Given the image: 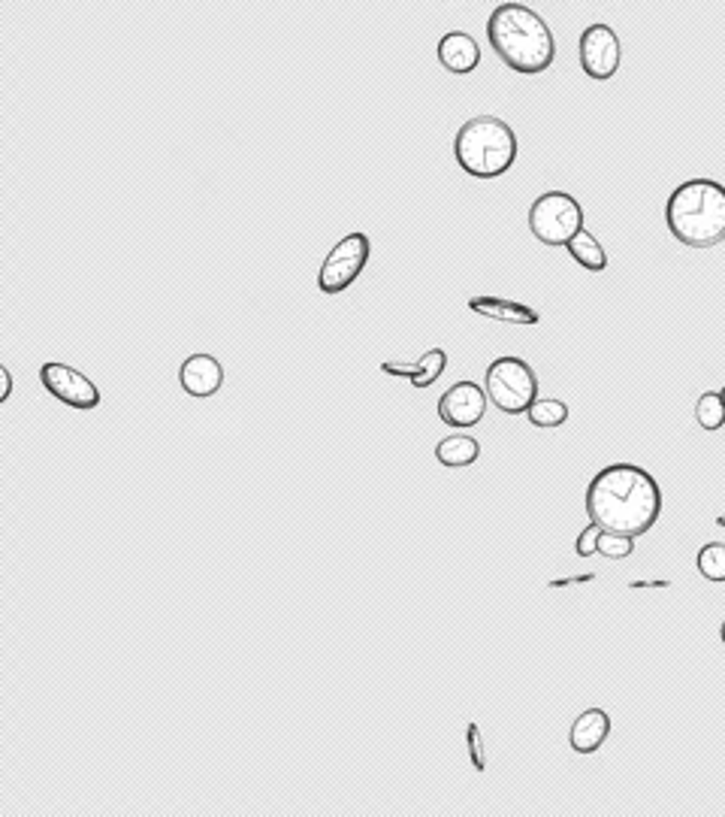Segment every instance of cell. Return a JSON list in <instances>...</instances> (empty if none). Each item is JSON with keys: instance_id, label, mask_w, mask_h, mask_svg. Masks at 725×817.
Instances as JSON below:
<instances>
[{"instance_id": "16", "label": "cell", "mask_w": 725, "mask_h": 817, "mask_svg": "<svg viewBox=\"0 0 725 817\" xmlns=\"http://www.w3.org/2000/svg\"><path fill=\"white\" fill-rule=\"evenodd\" d=\"M565 249L575 258V264H580L584 270H589V273H601V270L608 266V252H605V246L589 234L587 227H584L580 234H575V239H572Z\"/></svg>"}, {"instance_id": "3", "label": "cell", "mask_w": 725, "mask_h": 817, "mask_svg": "<svg viewBox=\"0 0 725 817\" xmlns=\"http://www.w3.org/2000/svg\"><path fill=\"white\" fill-rule=\"evenodd\" d=\"M665 225L689 249H713L725 239V185L689 179L677 185L665 206Z\"/></svg>"}, {"instance_id": "18", "label": "cell", "mask_w": 725, "mask_h": 817, "mask_svg": "<svg viewBox=\"0 0 725 817\" xmlns=\"http://www.w3.org/2000/svg\"><path fill=\"white\" fill-rule=\"evenodd\" d=\"M445 366H448V354H445V349H429L421 361H414L412 378H408V382H412L414 388H429V385H436V378L445 373Z\"/></svg>"}, {"instance_id": "28", "label": "cell", "mask_w": 725, "mask_h": 817, "mask_svg": "<svg viewBox=\"0 0 725 817\" xmlns=\"http://www.w3.org/2000/svg\"><path fill=\"white\" fill-rule=\"evenodd\" d=\"M720 639H723V645H725V621H723V627H720Z\"/></svg>"}, {"instance_id": "25", "label": "cell", "mask_w": 725, "mask_h": 817, "mask_svg": "<svg viewBox=\"0 0 725 817\" xmlns=\"http://www.w3.org/2000/svg\"><path fill=\"white\" fill-rule=\"evenodd\" d=\"M0 378H3V390H0V402H7V400H10V394H13V376H10V370H7V366L0 370Z\"/></svg>"}, {"instance_id": "24", "label": "cell", "mask_w": 725, "mask_h": 817, "mask_svg": "<svg viewBox=\"0 0 725 817\" xmlns=\"http://www.w3.org/2000/svg\"><path fill=\"white\" fill-rule=\"evenodd\" d=\"M592 579H596V576H592V572H587V576H572V579H565V581H551L548 588H551V591H556V588H565V585H587V581H592Z\"/></svg>"}, {"instance_id": "19", "label": "cell", "mask_w": 725, "mask_h": 817, "mask_svg": "<svg viewBox=\"0 0 725 817\" xmlns=\"http://www.w3.org/2000/svg\"><path fill=\"white\" fill-rule=\"evenodd\" d=\"M526 418H529L532 428H563L565 421H568V406H565L563 400H536L532 402V409L526 412Z\"/></svg>"}, {"instance_id": "29", "label": "cell", "mask_w": 725, "mask_h": 817, "mask_svg": "<svg viewBox=\"0 0 725 817\" xmlns=\"http://www.w3.org/2000/svg\"><path fill=\"white\" fill-rule=\"evenodd\" d=\"M720 394H723V402H725V388H723V390H720Z\"/></svg>"}, {"instance_id": "17", "label": "cell", "mask_w": 725, "mask_h": 817, "mask_svg": "<svg viewBox=\"0 0 725 817\" xmlns=\"http://www.w3.org/2000/svg\"><path fill=\"white\" fill-rule=\"evenodd\" d=\"M695 421H699V428L707 430V433H716V430L725 428V402L720 390L701 394L699 402H695Z\"/></svg>"}, {"instance_id": "27", "label": "cell", "mask_w": 725, "mask_h": 817, "mask_svg": "<svg viewBox=\"0 0 725 817\" xmlns=\"http://www.w3.org/2000/svg\"><path fill=\"white\" fill-rule=\"evenodd\" d=\"M716 527L725 530V515H716Z\"/></svg>"}, {"instance_id": "2", "label": "cell", "mask_w": 725, "mask_h": 817, "mask_svg": "<svg viewBox=\"0 0 725 817\" xmlns=\"http://www.w3.org/2000/svg\"><path fill=\"white\" fill-rule=\"evenodd\" d=\"M487 39L499 61L514 73L538 76L551 70L556 39L548 22L526 3H499L487 22Z\"/></svg>"}, {"instance_id": "23", "label": "cell", "mask_w": 725, "mask_h": 817, "mask_svg": "<svg viewBox=\"0 0 725 817\" xmlns=\"http://www.w3.org/2000/svg\"><path fill=\"white\" fill-rule=\"evenodd\" d=\"M599 533H601L599 524H592V521H589V527L580 530V536H577L575 552L580 554V557H592V554H596V545H599Z\"/></svg>"}, {"instance_id": "15", "label": "cell", "mask_w": 725, "mask_h": 817, "mask_svg": "<svg viewBox=\"0 0 725 817\" xmlns=\"http://www.w3.org/2000/svg\"><path fill=\"white\" fill-rule=\"evenodd\" d=\"M436 457L441 466H450V469H460V466H472L481 457V445H477L475 436L469 433H453V436H445V440L436 445Z\"/></svg>"}, {"instance_id": "14", "label": "cell", "mask_w": 725, "mask_h": 817, "mask_svg": "<svg viewBox=\"0 0 725 817\" xmlns=\"http://www.w3.org/2000/svg\"><path fill=\"white\" fill-rule=\"evenodd\" d=\"M469 309L475 315H484V318H493V321H505V325L517 327H536L538 321H541V315H538L532 306L502 300V297H472V300H469Z\"/></svg>"}, {"instance_id": "8", "label": "cell", "mask_w": 725, "mask_h": 817, "mask_svg": "<svg viewBox=\"0 0 725 817\" xmlns=\"http://www.w3.org/2000/svg\"><path fill=\"white\" fill-rule=\"evenodd\" d=\"M39 382L55 400H61L64 406L79 409V412H91L103 400L101 388L85 373H79V370L61 364V361H49V364L39 366Z\"/></svg>"}, {"instance_id": "20", "label": "cell", "mask_w": 725, "mask_h": 817, "mask_svg": "<svg viewBox=\"0 0 725 817\" xmlns=\"http://www.w3.org/2000/svg\"><path fill=\"white\" fill-rule=\"evenodd\" d=\"M695 566H699L701 579L707 581H725V545L723 542H707L701 545L699 557H695Z\"/></svg>"}, {"instance_id": "13", "label": "cell", "mask_w": 725, "mask_h": 817, "mask_svg": "<svg viewBox=\"0 0 725 817\" xmlns=\"http://www.w3.org/2000/svg\"><path fill=\"white\" fill-rule=\"evenodd\" d=\"M608 736H611V715L605 708H587L584 715L575 717L568 745L577 754H596L608 742Z\"/></svg>"}, {"instance_id": "6", "label": "cell", "mask_w": 725, "mask_h": 817, "mask_svg": "<svg viewBox=\"0 0 725 817\" xmlns=\"http://www.w3.org/2000/svg\"><path fill=\"white\" fill-rule=\"evenodd\" d=\"M529 230L544 246H568L584 230V209L565 191H544L529 206Z\"/></svg>"}, {"instance_id": "9", "label": "cell", "mask_w": 725, "mask_h": 817, "mask_svg": "<svg viewBox=\"0 0 725 817\" xmlns=\"http://www.w3.org/2000/svg\"><path fill=\"white\" fill-rule=\"evenodd\" d=\"M577 58H580V70H584L589 79L608 82V79H613L617 70H620L623 46H620V37L613 34V27L596 22V25H589L587 31L580 34Z\"/></svg>"}, {"instance_id": "21", "label": "cell", "mask_w": 725, "mask_h": 817, "mask_svg": "<svg viewBox=\"0 0 725 817\" xmlns=\"http://www.w3.org/2000/svg\"><path fill=\"white\" fill-rule=\"evenodd\" d=\"M635 552V540L625 536V533H613V530H601L599 533V545H596V554L608 557V560H623L629 554Z\"/></svg>"}, {"instance_id": "1", "label": "cell", "mask_w": 725, "mask_h": 817, "mask_svg": "<svg viewBox=\"0 0 725 817\" xmlns=\"http://www.w3.org/2000/svg\"><path fill=\"white\" fill-rule=\"evenodd\" d=\"M587 515L601 530L644 536L663 515L659 481L635 464L605 466L589 481Z\"/></svg>"}, {"instance_id": "4", "label": "cell", "mask_w": 725, "mask_h": 817, "mask_svg": "<svg viewBox=\"0 0 725 817\" xmlns=\"http://www.w3.org/2000/svg\"><path fill=\"white\" fill-rule=\"evenodd\" d=\"M453 158L469 177L499 179L517 161V134L496 115H475L457 131Z\"/></svg>"}, {"instance_id": "12", "label": "cell", "mask_w": 725, "mask_h": 817, "mask_svg": "<svg viewBox=\"0 0 725 817\" xmlns=\"http://www.w3.org/2000/svg\"><path fill=\"white\" fill-rule=\"evenodd\" d=\"M438 64L448 70V73L465 76L477 70L481 64V46L475 43V37H469L465 31H450L445 37L438 39Z\"/></svg>"}, {"instance_id": "10", "label": "cell", "mask_w": 725, "mask_h": 817, "mask_svg": "<svg viewBox=\"0 0 725 817\" xmlns=\"http://www.w3.org/2000/svg\"><path fill=\"white\" fill-rule=\"evenodd\" d=\"M487 402V390L477 382L465 378V382H457L453 388L445 390V397L438 400V418H441V424L453 430H469L484 421Z\"/></svg>"}, {"instance_id": "7", "label": "cell", "mask_w": 725, "mask_h": 817, "mask_svg": "<svg viewBox=\"0 0 725 817\" xmlns=\"http://www.w3.org/2000/svg\"><path fill=\"white\" fill-rule=\"evenodd\" d=\"M366 264H369V237L360 234V230L348 234L345 239H338L324 258L321 273H318V288L330 294V297L342 294V291H348L357 282V276H360Z\"/></svg>"}, {"instance_id": "5", "label": "cell", "mask_w": 725, "mask_h": 817, "mask_svg": "<svg viewBox=\"0 0 725 817\" xmlns=\"http://www.w3.org/2000/svg\"><path fill=\"white\" fill-rule=\"evenodd\" d=\"M484 390H487L490 402L505 416H523L538 400V376L523 358L505 354L487 366Z\"/></svg>"}, {"instance_id": "22", "label": "cell", "mask_w": 725, "mask_h": 817, "mask_svg": "<svg viewBox=\"0 0 725 817\" xmlns=\"http://www.w3.org/2000/svg\"><path fill=\"white\" fill-rule=\"evenodd\" d=\"M465 739H469V760L475 772H484L487 769V757H484V739H481V727L477 724H469L465 729Z\"/></svg>"}, {"instance_id": "11", "label": "cell", "mask_w": 725, "mask_h": 817, "mask_svg": "<svg viewBox=\"0 0 725 817\" xmlns=\"http://www.w3.org/2000/svg\"><path fill=\"white\" fill-rule=\"evenodd\" d=\"M179 382H182V390L188 397H197V400H206L221 390L225 385V370L215 361L212 354H191L188 361L179 370Z\"/></svg>"}, {"instance_id": "26", "label": "cell", "mask_w": 725, "mask_h": 817, "mask_svg": "<svg viewBox=\"0 0 725 817\" xmlns=\"http://www.w3.org/2000/svg\"><path fill=\"white\" fill-rule=\"evenodd\" d=\"M668 585H671V581H665V579H659V581H632V591H644V588H668Z\"/></svg>"}]
</instances>
